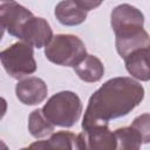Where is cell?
Wrapping results in <instances>:
<instances>
[{
	"label": "cell",
	"mask_w": 150,
	"mask_h": 150,
	"mask_svg": "<svg viewBox=\"0 0 150 150\" xmlns=\"http://www.w3.org/2000/svg\"><path fill=\"white\" fill-rule=\"evenodd\" d=\"M144 98V88L131 77H112L104 82L89 98L82 129L128 115Z\"/></svg>",
	"instance_id": "cell-1"
},
{
	"label": "cell",
	"mask_w": 150,
	"mask_h": 150,
	"mask_svg": "<svg viewBox=\"0 0 150 150\" xmlns=\"http://www.w3.org/2000/svg\"><path fill=\"white\" fill-rule=\"evenodd\" d=\"M42 112L54 125L70 128L81 117L82 102L75 93L63 90L53 95L45 103Z\"/></svg>",
	"instance_id": "cell-2"
},
{
	"label": "cell",
	"mask_w": 150,
	"mask_h": 150,
	"mask_svg": "<svg viewBox=\"0 0 150 150\" xmlns=\"http://www.w3.org/2000/svg\"><path fill=\"white\" fill-rule=\"evenodd\" d=\"M46 57L59 66L75 67L87 56L83 41L76 35L57 34L45 47Z\"/></svg>",
	"instance_id": "cell-3"
},
{
	"label": "cell",
	"mask_w": 150,
	"mask_h": 150,
	"mask_svg": "<svg viewBox=\"0 0 150 150\" xmlns=\"http://www.w3.org/2000/svg\"><path fill=\"white\" fill-rule=\"evenodd\" d=\"M0 60L6 73L15 80H21L36 70L34 49L27 42L19 41L0 53Z\"/></svg>",
	"instance_id": "cell-4"
},
{
	"label": "cell",
	"mask_w": 150,
	"mask_h": 150,
	"mask_svg": "<svg viewBox=\"0 0 150 150\" xmlns=\"http://www.w3.org/2000/svg\"><path fill=\"white\" fill-rule=\"evenodd\" d=\"M110 23L115 33V41L125 40L144 30V15L136 7L122 4L112 9Z\"/></svg>",
	"instance_id": "cell-5"
},
{
	"label": "cell",
	"mask_w": 150,
	"mask_h": 150,
	"mask_svg": "<svg viewBox=\"0 0 150 150\" xmlns=\"http://www.w3.org/2000/svg\"><path fill=\"white\" fill-rule=\"evenodd\" d=\"M33 13L15 0H0V20L2 29L19 39L26 23L33 18Z\"/></svg>",
	"instance_id": "cell-6"
},
{
	"label": "cell",
	"mask_w": 150,
	"mask_h": 150,
	"mask_svg": "<svg viewBox=\"0 0 150 150\" xmlns=\"http://www.w3.org/2000/svg\"><path fill=\"white\" fill-rule=\"evenodd\" d=\"M79 149L111 150L116 149L115 134L108 128V124H96L83 129L77 135Z\"/></svg>",
	"instance_id": "cell-7"
},
{
	"label": "cell",
	"mask_w": 150,
	"mask_h": 150,
	"mask_svg": "<svg viewBox=\"0 0 150 150\" xmlns=\"http://www.w3.org/2000/svg\"><path fill=\"white\" fill-rule=\"evenodd\" d=\"M15 94L19 101L26 105H36L45 101L48 94L46 82L36 76L20 80L15 86Z\"/></svg>",
	"instance_id": "cell-8"
},
{
	"label": "cell",
	"mask_w": 150,
	"mask_h": 150,
	"mask_svg": "<svg viewBox=\"0 0 150 150\" xmlns=\"http://www.w3.org/2000/svg\"><path fill=\"white\" fill-rule=\"evenodd\" d=\"M19 39L35 48H42L53 39V30L43 18L33 16L21 30Z\"/></svg>",
	"instance_id": "cell-9"
},
{
	"label": "cell",
	"mask_w": 150,
	"mask_h": 150,
	"mask_svg": "<svg viewBox=\"0 0 150 150\" xmlns=\"http://www.w3.org/2000/svg\"><path fill=\"white\" fill-rule=\"evenodd\" d=\"M55 16L63 26H77L86 21L87 11L81 8L74 0H62L55 6Z\"/></svg>",
	"instance_id": "cell-10"
},
{
	"label": "cell",
	"mask_w": 150,
	"mask_h": 150,
	"mask_svg": "<svg viewBox=\"0 0 150 150\" xmlns=\"http://www.w3.org/2000/svg\"><path fill=\"white\" fill-rule=\"evenodd\" d=\"M74 70L84 82H97L104 74L102 61L94 55H87L80 63L74 67Z\"/></svg>",
	"instance_id": "cell-11"
},
{
	"label": "cell",
	"mask_w": 150,
	"mask_h": 150,
	"mask_svg": "<svg viewBox=\"0 0 150 150\" xmlns=\"http://www.w3.org/2000/svg\"><path fill=\"white\" fill-rule=\"evenodd\" d=\"M77 135L70 131H59L52 134L47 141L36 142L29 148H47V149H79Z\"/></svg>",
	"instance_id": "cell-12"
},
{
	"label": "cell",
	"mask_w": 150,
	"mask_h": 150,
	"mask_svg": "<svg viewBox=\"0 0 150 150\" xmlns=\"http://www.w3.org/2000/svg\"><path fill=\"white\" fill-rule=\"evenodd\" d=\"M144 49V48H143ZM143 49L135 50L124 57V64L128 73L141 81L150 80V68L144 59Z\"/></svg>",
	"instance_id": "cell-13"
},
{
	"label": "cell",
	"mask_w": 150,
	"mask_h": 150,
	"mask_svg": "<svg viewBox=\"0 0 150 150\" xmlns=\"http://www.w3.org/2000/svg\"><path fill=\"white\" fill-rule=\"evenodd\" d=\"M28 131L36 139L45 138L53 134L54 124L47 120L42 112V109H35L28 117Z\"/></svg>",
	"instance_id": "cell-14"
},
{
	"label": "cell",
	"mask_w": 150,
	"mask_h": 150,
	"mask_svg": "<svg viewBox=\"0 0 150 150\" xmlns=\"http://www.w3.org/2000/svg\"><path fill=\"white\" fill-rule=\"evenodd\" d=\"M116 137V149H139L142 139L138 132L130 125L116 129L114 131Z\"/></svg>",
	"instance_id": "cell-15"
},
{
	"label": "cell",
	"mask_w": 150,
	"mask_h": 150,
	"mask_svg": "<svg viewBox=\"0 0 150 150\" xmlns=\"http://www.w3.org/2000/svg\"><path fill=\"white\" fill-rule=\"evenodd\" d=\"M131 127L138 132L142 143H150V114H142L137 116L132 123Z\"/></svg>",
	"instance_id": "cell-16"
},
{
	"label": "cell",
	"mask_w": 150,
	"mask_h": 150,
	"mask_svg": "<svg viewBox=\"0 0 150 150\" xmlns=\"http://www.w3.org/2000/svg\"><path fill=\"white\" fill-rule=\"evenodd\" d=\"M81 8H83L84 11H91V9H95L97 8L102 2L103 0H74Z\"/></svg>",
	"instance_id": "cell-17"
},
{
	"label": "cell",
	"mask_w": 150,
	"mask_h": 150,
	"mask_svg": "<svg viewBox=\"0 0 150 150\" xmlns=\"http://www.w3.org/2000/svg\"><path fill=\"white\" fill-rule=\"evenodd\" d=\"M143 54H144V59H145V61H146V63L150 68V45L146 48L143 49Z\"/></svg>",
	"instance_id": "cell-18"
}]
</instances>
